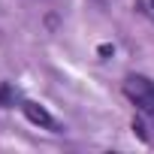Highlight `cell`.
<instances>
[{
  "label": "cell",
  "instance_id": "1",
  "mask_svg": "<svg viewBox=\"0 0 154 154\" xmlns=\"http://www.w3.org/2000/svg\"><path fill=\"white\" fill-rule=\"evenodd\" d=\"M124 97L139 112H145V115L154 118V82L148 79V75H139V72L127 75V79H124Z\"/></svg>",
  "mask_w": 154,
  "mask_h": 154
},
{
  "label": "cell",
  "instance_id": "2",
  "mask_svg": "<svg viewBox=\"0 0 154 154\" xmlns=\"http://www.w3.org/2000/svg\"><path fill=\"white\" fill-rule=\"evenodd\" d=\"M21 112H24V118H27L30 124H36V127H45V130H54V133H57V121L51 118V112H48L45 106H39V103H33V100H24V103H21Z\"/></svg>",
  "mask_w": 154,
  "mask_h": 154
},
{
  "label": "cell",
  "instance_id": "3",
  "mask_svg": "<svg viewBox=\"0 0 154 154\" xmlns=\"http://www.w3.org/2000/svg\"><path fill=\"white\" fill-rule=\"evenodd\" d=\"M18 100V94L12 91V85H3L0 88V106H9V103H15Z\"/></svg>",
  "mask_w": 154,
  "mask_h": 154
},
{
  "label": "cell",
  "instance_id": "4",
  "mask_svg": "<svg viewBox=\"0 0 154 154\" xmlns=\"http://www.w3.org/2000/svg\"><path fill=\"white\" fill-rule=\"evenodd\" d=\"M151 9H154V0H151Z\"/></svg>",
  "mask_w": 154,
  "mask_h": 154
}]
</instances>
